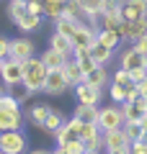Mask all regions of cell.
Masks as SVG:
<instances>
[{"instance_id":"6da1fadb","label":"cell","mask_w":147,"mask_h":154,"mask_svg":"<svg viewBox=\"0 0 147 154\" xmlns=\"http://www.w3.org/2000/svg\"><path fill=\"white\" fill-rule=\"evenodd\" d=\"M47 75H49V67L44 64L41 57H31V59L23 62V85H26L31 93H41L44 82H47Z\"/></svg>"},{"instance_id":"7a4b0ae2","label":"cell","mask_w":147,"mask_h":154,"mask_svg":"<svg viewBox=\"0 0 147 154\" xmlns=\"http://www.w3.org/2000/svg\"><path fill=\"white\" fill-rule=\"evenodd\" d=\"M23 121V110L21 103L13 98L11 93L0 98V131H13V128H21Z\"/></svg>"},{"instance_id":"3957f363","label":"cell","mask_w":147,"mask_h":154,"mask_svg":"<svg viewBox=\"0 0 147 154\" xmlns=\"http://www.w3.org/2000/svg\"><path fill=\"white\" fill-rule=\"evenodd\" d=\"M8 18H11L23 33H31V31H36V28L41 26V16L28 13L26 3H18V0H11V3H8Z\"/></svg>"},{"instance_id":"277c9868","label":"cell","mask_w":147,"mask_h":154,"mask_svg":"<svg viewBox=\"0 0 147 154\" xmlns=\"http://www.w3.org/2000/svg\"><path fill=\"white\" fill-rule=\"evenodd\" d=\"M28 149V136L21 128H13V131H0V152L5 154H23Z\"/></svg>"},{"instance_id":"5b68a950","label":"cell","mask_w":147,"mask_h":154,"mask_svg":"<svg viewBox=\"0 0 147 154\" xmlns=\"http://www.w3.org/2000/svg\"><path fill=\"white\" fill-rule=\"evenodd\" d=\"M0 82L13 88V85H21L23 82V62L18 59H3L0 62Z\"/></svg>"},{"instance_id":"8992f818","label":"cell","mask_w":147,"mask_h":154,"mask_svg":"<svg viewBox=\"0 0 147 154\" xmlns=\"http://www.w3.org/2000/svg\"><path fill=\"white\" fill-rule=\"evenodd\" d=\"M124 126V110L121 105H109V108H101L98 113V128L101 131H114V128Z\"/></svg>"},{"instance_id":"52a82bcc","label":"cell","mask_w":147,"mask_h":154,"mask_svg":"<svg viewBox=\"0 0 147 154\" xmlns=\"http://www.w3.org/2000/svg\"><path fill=\"white\" fill-rule=\"evenodd\" d=\"M129 136L124 134V128H114V131H103V152H119L129 154Z\"/></svg>"},{"instance_id":"ba28073f","label":"cell","mask_w":147,"mask_h":154,"mask_svg":"<svg viewBox=\"0 0 147 154\" xmlns=\"http://www.w3.org/2000/svg\"><path fill=\"white\" fill-rule=\"evenodd\" d=\"M101 100H103V88H96V85L85 82V80H83V82L75 88V103H83V105H98Z\"/></svg>"},{"instance_id":"9c48e42d","label":"cell","mask_w":147,"mask_h":154,"mask_svg":"<svg viewBox=\"0 0 147 154\" xmlns=\"http://www.w3.org/2000/svg\"><path fill=\"white\" fill-rule=\"evenodd\" d=\"M34 51H36V44H34L31 38L26 36H18V38H11V59H18V62H26L34 57Z\"/></svg>"},{"instance_id":"30bf717a","label":"cell","mask_w":147,"mask_h":154,"mask_svg":"<svg viewBox=\"0 0 147 154\" xmlns=\"http://www.w3.org/2000/svg\"><path fill=\"white\" fill-rule=\"evenodd\" d=\"M67 88H70V82L65 80L62 67H60V69H49L47 82H44V90H41V93H47V95H65Z\"/></svg>"},{"instance_id":"8fae6325","label":"cell","mask_w":147,"mask_h":154,"mask_svg":"<svg viewBox=\"0 0 147 154\" xmlns=\"http://www.w3.org/2000/svg\"><path fill=\"white\" fill-rule=\"evenodd\" d=\"M147 16V0H121V18L134 21Z\"/></svg>"},{"instance_id":"7c38bea8","label":"cell","mask_w":147,"mask_h":154,"mask_svg":"<svg viewBox=\"0 0 147 154\" xmlns=\"http://www.w3.org/2000/svg\"><path fill=\"white\" fill-rule=\"evenodd\" d=\"M80 3V11H83V18H85L90 26H96V21L101 18V11H103L106 0H77Z\"/></svg>"},{"instance_id":"4fadbf2b","label":"cell","mask_w":147,"mask_h":154,"mask_svg":"<svg viewBox=\"0 0 147 154\" xmlns=\"http://www.w3.org/2000/svg\"><path fill=\"white\" fill-rule=\"evenodd\" d=\"M96 41H98V31H93L90 23H83V26L77 28V33L72 36V44H75V46H83V49H90Z\"/></svg>"},{"instance_id":"5bb4252c","label":"cell","mask_w":147,"mask_h":154,"mask_svg":"<svg viewBox=\"0 0 147 154\" xmlns=\"http://www.w3.org/2000/svg\"><path fill=\"white\" fill-rule=\"evenodd\" d=\"M145 64V54H139V51L134 49V46H126L124 51H121V57H119V67H124V69H137V67H142Z\"/></svg>"},{"instance_id":"9a60e30c","label":"cell","mask_w":147,"mask_h":154,"mask_svg":"<svg viewBox=\"0 0 147 154\" xmlns=\"http://www.w3.org/2000/svg\"><path fill=\"white\" fill-rule=\"evenodd\" d=\"M49 110H52V105H49V103H31V105L26 108V118L34 123V126H39V128H41V123L47 121Z\"/></svg>"},{"instance_id":"2e32d148","label":"cell","mask_w":147,"mask_h":154,"mask_svg":"<svg viewBox=\"0 0 147 154\" xmlns=\"http://www.w3.org/2000/svg\"><path fill=\"white\" fill-rule=\"evenodd\" d=\"M142 33H147V16L145 18H134V21H124V36L126 41H134Z\"/></svg>"},{"instance_id":"e0dca14e","label":"cell","mask_w":147,"mask_h":154,"mask_svg":"<svg viewBox=\"0 0 147 154\" xmlns=\"http://www.w3.org/2000/svg\"><path fill=\"white\" fill-rule=\"evenodd\" d=\"M62 75H65V80L70 82V88H77V85H80L83 80H85V75H83V69L77 67V62L72 59V57H70V59L65 62V64H62Z\"/></svg>"},{"instance_id":"ac0fdd59","label":"cell","mask_w":147,"mask_h":154,"mask_svg":"<svg viewBox=\"0 0 147 154\" xmlns=\"http://www.w3.org/2000/svg\"><path fill=\"white\" fill-rule=\"evenodd\" d=\"M85 82L96 85V88H109L111 85V75H109V69H106L103 64H98V67H93V69L85 75Z\"/></svg>"},{"instance_id":"d6986e66","label":"cell","mask_w":147,"mask_h":154,"mask_svg":"<svg viewBox=\"0 0 147 154\" xmlns=\"http://www.w3.org/2000/svg\"><path fill=\"white\" fill-rule=\"evenodd\" d=\"M65 121H67L65 113H62L60 108H52V110H49V116H47V121L41 123V131H47V134H52V136H54V134L62 128V123H65Z\"/></svg>"},{"instance_id":"ffe728a7","label":"cell","mask_w":147,"mask_h":154,"mask_svg":"<svg viewBox=\"0 0 147 154\" xmlns=\"http://www.w3.org/2000/svg\"><path fill=\"white\" fill-rule=\"evenodd\" d=\"M98 113H101L98 105H83V103H77L75 110H72V116L83 123H98Z\"/></svg>"},{"instance_id":"44dd1931","label":"cell","mask_w":147,"mask_h":154,"mask_svg":"<svg viewBox=\"0 0 147 154\" xmlns=\"http://www.w3.org/2000/svg\"><path fill=\"white\" fill-rule=\"evenodd\" d=\"M49 46L52 49H57V51H62L65 57H72V49H75V44H72V38H67V36H62V33H52V38H49Z\"/></svg>"},{"instance_id":"7402d4cb","label":"cell","mask_w":147,"mask_h":154,"mask_svg":"<svg viewBox=\"0 0 147 154\" xmlns=\"http://www.w3.org/2000/svg\"><path fill=\"white\" fill-rule=\"evenodd\" d=\"M85 21H70V18H57L54 21V28H57V33H62V36H67V38H72L77 33V28L83 26Z\"/></svg>"},{"instance_id":"603a6c76","label":"cell","mask_w":147,"mask_h":154,"mask_svg":"<svg viewBox=\"0 0 147 154\" xmlns=\"http://www.w3.org/2000/svg\"><path fill=\"white\" fill-rule=\"evenodd\" d=\"M41 59H44V64H47L49 69H60V67L65 64V62L70 59V57H65L62 51H57V49H52V46H49V49L41 54Z\"/></svg>"},{"instance_id":"cb8c5ba5","label":"cell","mask_w":147,"mask_h":154,"mask_svg":"<svg viewBox=\"0 0 147 154\" xmlns=\"http://www.w3.org/2000/svg\"><path fill=\"white\" fill-rule=\"evenodd\" d=\"M88 51H90V57L98 62V64H109L111 57H114V49H109V46H103V44H98V41H96Z\"/></svg>"},{"instance_id":"d4e9b609","label":"cell","mask_w":147,"mask_h":154,"mask_svg":"<svg viewBox=\"0 0 147 154\" xmlns=\"http://www.w3.org/2000/svg\"><path fill=\"white\" fill-rule=\"evenodd\" d=\"M98 44L109 46V49H116V46L121 44V36L114 28H101V31H98Z\"/></svg>"},{"instance_id":"484cf974","label":"cell","mask_w":147,"mask_h":154,"mask_svg":"<svg viewBox=\"0 0 147 154\" xmlns=\"http://www.w3.org/2000/svg\"><path fill=\"white\" fill-rule=\"evenodd\" d=\"M121 110H124V123H139V121H142V116H145L134 103H132V100L121 103Z\"/></svg>"},{"instance_id":"4316f807","label":"cell","mask_w":147,"mask_h":154,"mask_svg":"<svg viewBox=\"0 0 147 154\" xmlns=\"http://www.w3.org/2000/svg\"><path fill=\"white\" fill-rule=\"evenodd\" d=\"M44 5V16L52 18V21H57V18H62V8H65V3H60V0H41Z\"/></svg>"},{"instance_id":"83f0119b","label":"cell","mask_w":147,"mask_h":154,"mask_svg":"<svg viewBox=\"0 0 147 154\" xmlns=\"http://www.w3.org/2000/svg\"><path fill=\"white\" fill-rule=\"evenodd\" d=\"M62 18H70V21H85L80 11V3L77 0H67L65 8H62Z\"/></svg>"},{"instance_id":"f1b7e54d","label":"cell","mask_w":147,"mask_h":154,"mask_svg":"<svg viewBox=\"0 0 147 154\" xmlns=\"http://www.w3.org/2000/svg\"><path fill=\"white\" fill-rule=\"evenodd\" d=\"M57 146H62L67 154H85V152H88V149H85V141H83V139H70V141L57 144Z\"/></svg>"},{"instance_id":"f546056e","label":"cell","mask_w":147,"mask_h":154,"mask_svg":"<svg viewBox=\"0 0 147 154\" xmlns=\"http://www.w3.org/2000/svg\"><path fill=\"white\" fill-rule=\"evenodd\" d=\"M109 95H111V100H114L116 105L126 103V88H124V85H116V82H111V85H109Z\"/></svg>"},{"instance_id":"4dcf8cb0","label":"cell","mask_w":147,"mask_h":154,"mask_svg":"<svg viewBox=\"0 0 147 154\" xmlns=\"http://www.w3.org/2000/svg\"><path fill=\"white\" fill-rule=\"evenodd\" d=\"M8 93H11L13 98L18 100V103H26V100H28V98L34 95V93H31V90H28V88H26L23 82H21V85H13V88H8Z\"/></svg>"},{"instance_id":"1f68e13d","label":"cell","mask_w":147,"mask_h":154,"mask_svg":"<svg viewBox=\"0 0 147 154\" xmlns=\"http://www.w3.org/2000/svg\"><path fill=\"white\" fill-rule=\"evenodd\" d=\"M111 82L129 88V85H132V72H129V69H124V67H119V69H116L114 75H111Z\"/></svg>"},{"instance_id":"d6a6232c","label":"cell","mask_w":147,"mask_h":154,"mask_svg":"<svg viewBox=\"0 0 147 154\" xmlns=\"http://www.w3.org/2000/svg\"><path fill=\"white\" fill-rule=\"evenodd\" d=\"M124 134L129 136V141H137V139H142V126L139 123H124Z\"/></svg>"},{"instance_id":"836d02e7","label":"cell","mask_w":147,"mask_h":154,"mask_svg":"<svg viewBox=\"0 0 147 154\" xmlns=\"http://www.w3.org/2000/svg\"><path fill=\"white\" fill-rule=\"evenodd\" d=\"M75 62H77V67H80V69H83V75H88V72H90L93 67H98V62L93 59L90 54H85V57H80V59H75Z\"/></svg>"},{"instance_id":"e575fe53","label":"cell","mask_w":147,"mask_h":154,"mask_svg":"<svg viewBox=\"0 0 147 154\" xmlns=\"http://www.w3.org/2000/svg\"><path fill=\"white\" fill-rule=\"evenodd\" d=\"M129 154H147V141H142V139L132 141V146H129Z\"/></svg>"},{"instance_id":"d590c367","label":"cell","mask_w":147,"mask_h":154,"mask_svg":"<svg viewBox=\"0 0 147 154\" xmlns=\"http://www.w3.org/2000/svg\"><path fill=\"white\" fill-rule=\"evenodd\" d=\"M132 46H134L139 54H147V33H142L139 38H134V41H132Z\"/></svg>"},{"instance_id":"8d00e7d4","label":"cell","mask_w":147,"mask_h":154,"mask_svg":"<svg viewBox=\"0 0 147 154\" xmlns=\"http://www.w3.org/2000/svg\"><path fill=\"white\" fill-rule=\"evenodd\" d=\"M8 54H11V38L0 36V59H8Z\"/></svg>"},{"instance_id":"74e56055","label":"cell","mask_w":147,"mask_h":154,"mask_svg":"<svg viewBox=\"0 0 147 154\" xmlns=\"http://www.w3.org/2000/svg\"><path fill=\"white\" fill-rule=\"evenodd\" d=\"M142 80H147V69H145V67L132 69V82H142Z\"/></svg>"},{"instance_id":"f35d334b","label":"cell","mask_w":147,"mask_h":154,"mask_svg":"<svg viewBox=\"0 0 147 154\" xmlns=\"http://www.w3.org/2000/svg\"><path fill=\"white\" fill-rule=\"evenodd\" d=\"M132 103H134V105H137V108H139V110H142V113H147V98H145V95H137V98H134V100H132Z\"/></svg>"},{"instance_id":"ab89813d","label":"cell","mask_w":147,"mask_h":154,"mask_svg":"<svg viewBox=\"0 0 147 154\" xmlns=\"http://www.w3.org/2000/svg\"><path fill=\"white\" fill-rule=\"evenodd\" d=\"M139 126H142V131H147V113L142 116V121H139Z\"/></svg>"},{"instance_id":"60d3db41","label":"cell","mask_w":147,"mask_h":154,"mask_svg":"<svg viewBox=\"0 0 147 154\" xmlns=\"http://www.w3.org/2000/svg\"><path fill=\"white\" fill-rule=\"evenodd\" d=\"M28 154H52V152H47V149H31Z\"/></svg>"},{"instance_id":"b9f144b4","label":"cell","mask_w":147,"mask_h":154,"mask_svg":"<svg viewBox=\"0 0 147 154\" xmlns=\"http://www.w3.org/2000/svg\"><path fill=\"white\" fill-rule=\"evenodd\" d=\"M3 95H8V85H3V82H0V98H3Z\"/></svg>"},{"instance_id":"7bdbcfd3","label":"cell","mask_w":147,"mask_h":154,"mask_svg":"<svg viewBox=\"0 0 147 154\" xmlns=\"http://www.w3.org/2000/svg\"><path fill=\"white\" fill-rule=\"evenodd\" d=\"M52 154H67V152H65V149H62V146H57V149H54V152H52Z\"/></svg>"},{"instance_id":"ee69618b","label":"cell","mask_w":147,"mask_h":154,"mask_svg":"<svg viewBox=\"0 0 147 154\" xmlns=\"http://www.w3.org/2000/svg\"><path fill=\"white\" fill-rule=\"evenodd\" d=\"M142 141H147V131H142Z\"/></svg>"},{"instance_id":"f6af8a7d","label":"cell","mask_w":147,"mask_h":154,"mask_svg":"<svg viewBox=\"0 0 147 154\" xmlns=\"http://www.w3.org/2000/svg\"><path fill=\"white\" fill-rule=\"evenodd\" d=\"M106 154H119V152H106Z\"/></svg>"},{"instance_id":"bcb514c9","label":"cell","mask_w":147,"mask_h":154,"mask_svg":"<svg viewBox=\"0 0 147 154\" xmlns=\"http://www.w3.org/2000/svg\"><path fill=\"white\" fill-rule=\"evenodd\" d=\"M85 154H98V152H85Z\"/></svg>"},{"instance_id":"7dc6e473","label":"cell","mask_w":147,"mask_h":154,"mask_svg":"<svg viewBox=\"0 0 147 154\" xmlns=\"http://www.w3.org/2000/svg\"><path fill=\"white\" fill-rule=\"evenodd\" d=\"M18 3H28V0H18Z\"/></svg>"},{"instance_id":"c3c4849f","label":"cell","mask_w":147,"mask_h":154,"mask_svg":"<svg viewBox=\"0 0 147 154\" xmlns=\"http://www.w3.org/2000/svg\"><path fill=\"white\" fill-rule=\"evenodd\" d=\"M114 3H121V0H114Z\"/></svg>"},{"instance_id":"681fc988","label":"cell","mask_w":147,"mask_h":154,"mask_svg":"<svg viewBox=\"0 0 147 154\" xmlns=\"http://www.w3.org/2000/svg\"><path fill=\"white\" fill-rule=\"evenodd\" d=\"M60 3H67V0H60Z\"/></svg>"},{"instance_id":"f907efd6","label":"cell","mask_w":147,"mask_h":154,"mask_svg":"<svg viewBox=\"0 0 147 154\" xmlns=\"http://www.w3.org/2000/svg\"><path fill=\"white\" fill-rule=\"evenodd\" d=\"M0 154H5V152H0Z\"/></svg>"},{"instance_id":"816d5d0a","label":"cell","mask_w":147,"mask_h":154,"mask_svg":"<svg viewBox=\"0 0 147 154\" xmlns=\"http://www.w3.org/2000/svg\"><path fill=\"white\" fill-rule=\"evenodd\" d=\"M0 62H3V59H0Z\"/></svg>"}]
</instances>
